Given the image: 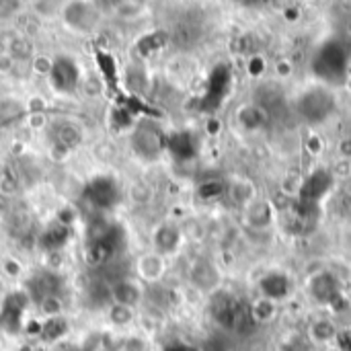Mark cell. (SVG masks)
<instances>
[{"label": "cell", "mask_w": 351, "mask_h": 351, "mask_svg": "<svg viewBox=\"0 0 351 351\" xmlns=\"http://www.w3.org/2000/svg\"><path fill=\"white\" fill-rule=\"evenodd\" d=\"M99 10H93L90 4L86 2H68L64 6V21L72 27V29H90L93 23H95V16H97Z\"/></svg>", "instance_id": "cell-1"}, {"label": "cell", "mask_w": 351, "mask_h": 351, "mask_svg": "<svg viewBox=\"0 0 351 351\" xmlns=\"http://www.w3.org/2000/svg\"><path fill=\"white\" fill-rule=\"evenodd\" d=\"M134 146H136V152H140L142 156H156L167 146V142L156 128L148 125V128H140L136 132Z\"/></svg>", "instance_id": "cell-2"}, {"label": "cell", "mask_w": 351, "mask_h": 351, "mask_svg": "<svg viewBox=\"0 0 351 351\" xmlns=\"http://www.w3.org/2000/svg\"><path fill=\"white\" fill-rule=\"evenodd\" d=\"M152 241H154V249H156L158 255H162V257H165V255H171V253H175V251L179 249V245H181V230H179L175 224L165 222V224H160V226L154 230Z\"/></svg>", "instance_id": "cell-3"}, {"label": "cell", "mask_w": 351, "mask_h": 351, "mask_svg": "<svg viewBox=\"0 0 351 351\" xmlns=\"http://www.w3.org/2000/svg\"><path fill=\"white\" fill-rule=\"evenodd\" d=\"M142 286L134 280H119L111 288L113 304H121L128 308H136L142 302Z\"/></svg>", "instance_id": "cell-4"}, {"label": "cell", "mask_w": 351, "mask_h": 351, "mask_svg": "<svg viewBox=\"0 0 351 351\" xmlns=\"http://www.w3.org/2000/svg\"><path fill=\"white\" fill-rule=\"evenodd\" d=\"M290 278L282 271H274V274H267L263 280H261V294L263 298L271 300V302H278L282 298H286L290 294Z\"/></svg>", "instance_id": "cell-5"}, {"label": "cell", "mask_w": 351, "mask_h": 351, "mask_svg": "<svg viewBox=\"0 0 351 351\" xmlns=\"http://www.w3.org/2000/svg\"><path fill=\"white\" fill-rule=\"evenodd\" d=\"M136 269H138V276H140L144 282L152 284V282L162 280V276H165V271H167V261H165V257L158 255V253H148V255H142V257L138 259Z\"/></svg>", "instance_id": "cell-6"}, {"label": "cell", "mask_w": 351, "mask_h": 351, "mask_svg": "<svg viewBox=\"0 0 351 351\" xmlns=\"http://www.w3.org/2000/svg\"><path fill=\"white\" fill-rule=\"evenodd\" d=\"M49 76H51L53 86L60 90H72L78 84V70L68 58L62 62H53V70Z\"/></svg>", "instance_id": "cell-7"}, {"label": "cell", "mask_w": 351, "mask_h": 351, "mask_svg": "<svg viewBox=\"0 0 351 351\" xmlns=\"http://www.w3.org/2000/svg\"><path fill=\"white\" fill-rule=\"evenodd\" d=\"M311 292L319 302H333L339 296V284L331 274H319L311 282Z\"/></svg>", "instance_id": "cell-8"}, {"label": "cell", "mask_w": 351, "mask_h": 351, "mask_svg": "<svg viewBox=\"0 0 351 351\" xmlns=\"http://www.w3.org/2000/svg\"><path fill=\"white\" fill-rule=\"evenodd\" d=\"M337 339V329L331 321H317L308 329V341L313 346H329Z\"/></svg>", "instance_id": "cell-9"}, {"label": "cell", "mask_w": 351, "mask_h": 351, "mask_svg": "<svg viewBox=\"0 0 351 351\" xmlns=\"http://www.w3.org/2000/svg\"><path fill=\"white\" fill-rule=\"evenodd\" d=\"M111 253H113L111 243H109V239L105 237V239L95 241V243H90V245L86 247L84 259H86L88 265L97 267V265H103L105 261H109V259H111Z\"/></svg>", "instance_id": "cell-10"}, {"label": "cell", "mask_w": 351, "mask_h": 351, "mask_svg": "<svg viewBox=\"0 0 351 351\" xmlns=\"http://www.w3.org/2000/svg\"><path fill=\"white\" fill-rule=\"evenodd\" d=\"M191 282H193L197 288H202V290H210V288L216 286L218 274H216V269H214L210 263L199 261V263H195L193 269H191Z\"/></svg>", "instance_id": "cell-11"}, {"label": "cell", "mask_w": 351, "mask_h": 351, "mask_svg": "<svg viewBox=\"0 0 351 351\" xmlns=\"http://www.w3.org/2000/svg\"><path fill=\"white\" fill-rule=\"evenodd\" d=\"M90 197L97 206H109L117 197V187L109 179H99L90 187Z\"/></svg>", "instance_id": "cell-12"}, {"label": "cell", "mask_w": 351, "mask_h": 351, "mask_svg": "<svg viewBox=\"0 0 351 351\" xmlns=\"http://www.w3.org/2000/svg\"><path fill=\"white\" fill-rule=\"evenodd\" d=\"M247 218L249 224L255 228H267L271 224V208L265 202H251L247 206Z\"/></svg>", "instance_id": "cell-13"}, {"label": "cell", "mask_w": 351, "mask_h": 351, "mask_svg": "<svg viewBox=\"0 0 351 351\" xmlns=\"http://www.w3.org/2000/svg\"><path fill=\"white\" fill-rule=\"evenodd\" d=\"M4 53H8L14 62L33 60V43L29 41V37H23L21 33H16L14 39L10 41V45H8V49H6Z\"/></svg>", "instance_id": "cell-14"}, {"label": "cell", "mask_w": 351, "mask_h": 351, "mask_svg": "<svg viewBox=\"0 0 351 351\" xmlns=\"http://www.w3.org/2000/svg\"><path fill=\"white\" fill-rule=\"evenodd\" d=\"M80 142H82V134H80V130H78L76 125L66 123V125H62V128L58 130V142H56V144L64 146L66 150L76 148Z\"/></svg>", "instance_id": "cell-15"}, {"label": "cell", "mask_w": 351, "mask_h": 351, "mask_svg": "<svg viewBox=\"0 0 351 351\" xmlns=\"http://www.w3.org/2000/svg\"><path fill=\"white\" fill-rule=\"evenodd\" d=\"M66 239H68L66 226H62L60 222H56V224L47 230V234L43 237V245H45V249H49V251H60V249L64 247Z\"/></svg>", "instance_id": "cell-16"}, {"label": "cell", "mask_w": 351, "mask_h": 351, "mask_svg": "<svg viewBox=\"0 0 351 351\" xmlns=\"http://www.w3.org/2000/svg\"><path fill=\"white\" fill-rule=\"evenodd\" d=\"M66 331H68V323H66L62 317H58V319H47V323H43V327H41V335H43L47 341L60 339Z\"/></svg>", "instance_id": "cell-17"}, {"label": "cell", "mask_w": 351, "mask_h": 351, "mask_svg": "<svg viewBox=\"0 0 351 351\" xmlns=\"http://www.w3.org/2000/svg\"><path fill=\"white\" fill-rule=\"evenodd\" d=\"M109 321L115 327H128V325L134 323V308H128V306H121V304H113L109 308Z\"/></svg>", "instance_id": "cell-18"}, {"label": "cell", "mask_w": 351, "mask_h": 351, "mask_svg": "<svg viewBox=\"0 0 351 351\" xmlns=\"http://www.w3.org/2000/svg\"><path fill=\"white\" fill-rule=\"evenodd\" d=\"M39 308H41V313H43L47 319H58V317H62V313H64V302L60 300V296L49 294V296L41 298Z\"/></svg>", "instance_id": "cell-19"}, {"label": "cell", "mask_w": 351, "mask_h": 351, "mask_svg": "<svg viewBox=\"0 0 351 351\" xmlns=\"http://www.w3.org/2000/svg\"><path fill=\"white\" fill-rule=\"evenodd\" d=\"M276 315V302L267 300V298H261L257 304H253V319L257 323H267L271 321Z\"/></svg>", "instance_id": "cell-20"}, {"label": "cell", "mask_w": 351, "mask_h": 351, "mask_svg": "<svg viewBox=\"0 0 351 351\" xmlns=\"http://www.w3.org/2000/svg\"><path fill=\"white\" fill-rule=\"evenodd\" d=\"M146 12V4L142 2H117L115 4V14L119 19H136Z\"/></svg>", "instance_id": "cell-21"}, {"label": "cell", "mask_w": 351, "mask_h": 351, "mask_svg": "<svg viewBox=\"0 0 351 351\" xmlns=\"http://www.w3.org/2000/svg\"><path fill=\"white\" fill-rule=\"evenodd\" d=\"M19 189V179L8 167H0V193L12 195Z\"/></svg>", "instance_id": "cell-22"}, {"label": "cell", "mask_w": 351, "mask_h": 351, "mask_svg": "<svg viewBox=\"0 0 351 351\" xmlns=\"http://www.w3.org/2000/svg\"><path fill=\"white\" fill-rule=\"evenodd\" d=\"M53 70V60L47 56H33L31 60V72L37 76H49Z\"/></svg>", "instance_id": "cell-23"}, {"label": "cell", "mask_w": 351, "mask_h": 351, "mask_svg": "<svg viewBox=\"0 0 351 351\" xmlns=\"http://www.w3.org/2000/svg\"><path fill=\"white\" fill-rule=\"evenodd\" d=\"M23 4L21 2H12V0H0V21H8L12 16H16Z\"/></svg>", "instance_id": "cell-24"}, {"label": "cell", "mask_w": 351, "mask_h": 351, "mask_svg": "<svg viewBox=\"0 0 351 351\" xmlns=\"http://www.w3.org/2000/svg\"><path fill=\"white\" fill-rule=\"evenodd\" d=\"M150 197H152V189H150L148 185L136 183V185L132 187V199H134L136 204H146V202H150Z\"/></svg>", "instance_id": "cell-25"}, {"label": "cell", "mask_w": 351, "mask_h": 351, "mask_svg": "<svg viewBox=\"0 0 351 351\" xmlns=\"http://www.w3.org/2000/svg\"><path fill=\"white\" fill-rule=\"evenodd\" d=\"M2 271H4L8 278H19V276L23 274V265H21L16 259H12V257H6V259L2 261Z\"/></svg>", "instance_id": "cell-26"}, {"label": "cell", "mask_w": 351, "mask_h": 351, "mask_svg": "<svg viewBox=\"0 0 351 351\" xmlns=\"http://www.w3.org/2000/svg\"><path fill=\"white\" fill-rule=\"evenodd\" d=\"M199 195L206 197V199L218 197V195H222V185L220 183H206V185L199 187Z\"/></svg>", "instance_id": "cell-27"}, {"label": "cell", "mask_w": 351, "mask_h": 351, "mask_svg": "<svg viewBox=\"0 0 351 351\" xmlns=\"http://www.w3.org/2000/svg\"><path fill=\"white\" fill-rule=\"evenodd\" d=\"M16 64L19 62H14L8 53H4V51L0 53V74H10L16 68Z\"/></svg>", "instance_id": "cell-28"}, {"label": "cell", "mask_w": 351, "mask_h": 351, "mask_svg": "<svg viewBox=\"0 0 351 351\" xmlns=\"http://www.w3.org/2000/svg\"><path fill=\"white\" fill-rule=\"evenodd\" d=\"M31 8H33V10H39V8H43L39 14H49V16H51V14L56 12L58 4H56V2H41V0H37V2H33V4H31Z\"/></svg>", "instance_id": "cell-29"}, {"label": "cell", "mask_w": 351, "mask_h": 351, "mask_svg": "<svg viewBox=\"0 0 351 351\" xmlns=\"http://www.w3.org/2000/svg\"><path fill=\"white\" fill-rule=\"evenodd\" d=\"M45 101L41 99V97H33L31 101H29V111L31 113H45Z\"/></svg>", "instance_id": "cell-30"}, {"label": "cell", "mask_w": 351, "mask_h": 351, "mask_svg": "<svg viewBox=\"0 0 351 351\" xmlns=\"http://www.w3.org/2000/svg\"><path fill=\"white\" fill-rule=\"evenodd\" d=\"M45 121H47L45 113H31V117H29V123H31V128H35V130H41V128L45 125Z\"/></svg>", "instance_id": "cell-31"}, {"label": "cell", "mask_w": 351, "mask_h": 351, "mask_svg": "<svg viewBox=\"0 0 351 351\" xmlns=\"http://www.w3.org/2000/svg\"><path fill=\"white\" fill-rule=\"evenodd\" d=\"M68 152H70V150H66V148H64V146H60V144H53V146H51V150H49V154H51V158H53V160H64V158L68 156Z\"/></svg>", "instance_id": "cell-32"}, {"label": "cell", "mask_w": 351, "mask_h": 351, "mask_svg": "<svg viewBox=\"0 0 351 351\" xmlns=\"http://www.w3.org/2000/svg\"><path fill=\"white\" fill-rule=\"evenodd\" d=\"M68 351H82V350H68Z\"/></svg>", "instance_id": "cell-33"}]
</instances>
